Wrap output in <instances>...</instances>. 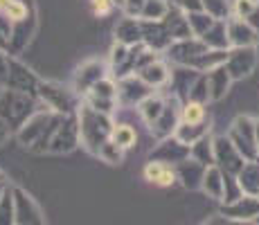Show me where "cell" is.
Wrapping results in <instances>:
<instances>
[{
	"label": "cell",
	"instance_id": "cell-1",
	"mask_svg": "<svg viewBox=\"0 0 259 225\" xmlns=\"http://www.w3.org/2000/svg\"><path fill=\"white\" fill-rule=\"evenodd\" d=\"M63 115L52 113L50 108H36L27 119L18 126L16 140L23 144L25 149H29L32 153H48L50 140H52L54 131H57L59 122Z\"/></svg>",
	"mask_w": 259,
	"mask_h": 225
},
{
	"label": "cell",
	"instance_id": "cell-2",
	"mask_svg": "<svg viewBox=\"0 0 259 225\" xmlns=\"http://www.w3.org/2000/svg\"><path fill=\"white\" fill-rule=\"evenodd\" d=\"M77 124H79V147H83L91 156L97 158L99 149L111 140L113 133V117L102 111H95L86 102L77 108Z\"/></svg>",
	"mask_w": 259,
	"mask_h": 225
},
{
	"label": "cell",
	"instance_id": "cell-3",
	"mask_svg": "<svg viewBox=\"0 0 259 225\" xmlns=\"http://www.w3.org/2000/svg\"><path fill=\"white\" fill-rule=\"evenodd\" d=\"M36 97L41 99V104L46 108H50L52 113H59V115H72L77 113L79 108V95L74 93L72 88H66L57 81H38V88H36Z\"/></svg>",
	"mask_w": 259,
	"mask_h": 225
},
{
	"label": "cell",
	"instance_id": "cell-4",
	"mask_svg": "<svg viewBox=\"0 0 259 225\" xmlns=\"http://www.w3.org/2000/svg\"><path fill=\"white\" fill-rule=\"evenodd\" d=\"M36 108H34V97L25 93H16V90L5 88L0 93V117L18 131V126L29 117Z\"/></svg>",
	"mask_w": 259,
	"mask_h": 225
},
{
	"label": "cell",
	"instance_id": "cell-5",
	"mask_svg": "<svg viewBox=\"0 0 259 225\" xmlns=\"http://www.w3.org/2000/svg\"><path fill=\"white\" fill-rule=\"evenodd\" d=\"M255 128H257V119L248 117V115H239L235 122L230 124V131H228V140L235 144V149L241 153L246 162L259 158Z\"/></svg>",
	"mask_w": 259,
	"mask_h": 225
},
{
	"label": "cell",
	"instance_id": "cell-6",
	"mask_svg": "<svg viewBox=\"0 0 259 225\" xmlns=\"http://www.w3.org/2000/svg\"><path fill=\"white\" fill-rule=\"evenodd\" d=\"M207 52H210V48H207L198 36H192V38H183V41H174L167 48L165 57H167V61L174 63V66H183V68L194 70L196 63L201 61Z\"/></svg>",
	"mask_w": 259,
	"mask_h": 225
},
{
	"label": "cell",
	"instance_id": "cell-7",
	"mask_svg": "<svg viewBox=\"0 0 259 225\" xmlns=\"http://www.w3.org/2000/svg\"><path fill=\"white\" fill-rule=\"evenodd\" d=\"M81 102H86L88 106H93L95 111H102L106 115H113V111L119 106V99H117V79L113 77H106L102 79L99 83L88 90L86 95L81 97Z\"/></svg>",
	"mask_w": 259,
	"mask_h": 225
},
{
	"label": "cell",
	"instance_id": "cell-8",
	"mask_svg": "<svg viewBox=\"0 0 259 225\" xmlns=\"http://www.w3.org/2000/svg\"><path fill=\"white\" fill-rule=\"evenodd\" d=\"M79 147V124H77V113L72 115H63L61 122H59L57 131H54L52 140H50L48 153L54 156H63V153H70Z\"/></svg>",
	"mask_w": 259,
	"mask_h": 225
},
{
	"label": "cell",
	"instance_id": "cell-9",
	"mask_svg": "<svg viewBox=\"0 0 259 225\" xmlns=\"http://www.w3.org/2000/svg\"><path fill=\"white\" fill-rule=\"evenodd\" d=\"M106 77H111V66H106L102 59H88V61H83L81 66L74 70L72 90L79 97H83L95 83H99Z\"/></svg>",
	"mask_w": 259,
	"mask_h": 225
},
{
	"label": "cell",
	"instance_id": "cell-10",
	"mask_svg": "<svg viewBox=\"0 0 259 225\" xmlns=\"http://www.w3.org/2000/svg\"><path fill=\"white\" fill-rule=\"evenodd\" d=\"M41 79L32 72L23 61H18L16 57L9 54V68H7V79H5L3 86L9 90H16V93H25V95H34L38 88Z\"/></svg>",
	"mask_w": 259,
	"mask_h": 225
},
{
	"label": "cell",
	"instance_id": "cell-11",
	"mask_svg": "<svg viewBox=\"0 0 259 225\" xmlns=\"http://www.w3.org/2000/svg\"><path fill=\"white\" fill-rule=\"evenodd\" d=\"M214 164L221 169L226 176H239V171L243 169L246 160L235 149V144L228 140V135L214 138Z\"/></svg>",
	"mask_w": 259,
	"mask_h": 225
},
{
	"label": "cell",
	"instance_id": "cell-12",
	"mask_svg": "<svg viewBox=\"0 0 259 225\" xmlns=\"http://www.w3.org/2000/svg\"><path fill=\"white\" fill-rule=\"evenodd\" d=\"M259 63L257 57V48H230L228 50V59H226V68L230 72L232 81L246 79L255 72Z\"/></svg>",
	"mask_w": 259,
	"mask_h": 225
},
{
	"label": "cell",
	"instance_id": "cell-13",
	"mask_svg": "<svg viewBox=\"0 0 259 225\" xmlns=\"http://www.w3.org/2000/svg\"><path fill=\"white\" fill-rule=\"evenodd\" d=\"M14 207H16V225H48L38 203L18 185H14Z\"/></svg>",
	"mask_w": 259,
	"mask_h": 225
},
{
	"label": "cell",
	"instance_id": "cell-14",
	"mask_svg": "<svg viewBox=\"0 0 259 225\" xmlns=\"http://www.w3.org/2000/svg\"><path fill=\"white\" fill-rule=\"evenodd\" d=\"M181 108H183V102L176 97V95H167V104H165V111L158 117V122L153 124L149 131L156 140H165V138H171L176 133L178 124H181Z\"/></svg>",
	"mask_w": 259,
	"mask_h": 225
},
{
	"label": "cell",
	"instance_id": "cell-15",
	"mask_svg": "<svg viewBox=\"0 0 259 225\" xmlns=\"http://www.w3.org/2000/svg\"><path fill=\"white\" fill-rule=\"evenodd\" d=\"M151 93H156L149 83H144L138 74H126L117 79V99L119 106H138L142 99H147Z\"/></svg>",
	"mask_w": 259,
	"mask_h": 225
},
{
	"label": "cell",
	"instance_id": "cell-16",
	"mask_svg": "<svg viewBox=\"0 0 259 225\" xmlns=\"http://www.w3.org/2000/svg\"><path fill=\"white\" fill-rule=\"evenodd\" d=\"M219 212L230 221H257L259 216V198L250 196V194H241L235 201L221 205Z\"/></svg>",
	"mask_w": 259,
	"mask_h": 225
},
{
	"label": "cell",
	"instance_id": "cell-17",
	"mask_svg": "<svg viewBox=\"0 0 259 225\" xmlns=\"http://www.w3.org/2000/svg\"><path fill=\"white\" fill-rule=\"evenodd\" d=\"M185 158H189V147L187 144H183L176 135L165 138V140H158L156 149H153L151 156H149V160L167 162V164H174V167H176L178 162H183Z\"/></svg>",
	"mask_w": 259,
	"mask_h": 225
},
{
	"label": "cell",
	"instance_id": "cell-18",
	"mask_svg": "<svg viewBox=\"0 0 259 225\" xmlns=\"http://www.w3.org/2000/svg\"><path fill=\"white\" fill-rule=\"evenodd\" d=\"M226 29H228V41H230V48H257L259 34L250 27V25H248L246 18L230 16L226 21Z\"/></svg>",
	"mask_w": 259,
	"mask_h": 225
},
{
	"label": "cell",
	"instance_id": "cell-19",
	"mask_svg": "<svg viewBox=\"0 0 259 225\" xmlns=\"http://www.w3.org/2000/svg\"><path fill=\"white\" fill-rule=\"evenodd\" d=\"M142 178L147 180L149 185L160 187V189H167V187L178 185L176 167H174V164H167V162H158V160H149V162L144 164Z\"/></svg>",
	"mask_w": 259,
	"mask_h": 225
},
{
	"label": "cell",
	"instance_id": "cell-20",
	"mask_svg": "<svg viewBox=\"0 0 259 225\" xmlns=\"http://www.w3.org/2000/svg\"><path fill=\"white\" fill-rule=\"evenodd\" d=\"M205 164L196 162L194 158H185L183 162L176 164V176H178V185H183L189 192H196L201 189L203 176H205Z\"/></svg>",
	"mask_w": 259,
	"mask_h": 225
},
{
	"label": "cell",
	"instance_id": "cell-21",
	"mask_svg": "<svg viewBox=\"0 0 259 225\" xmlns=\"http://www.w3.org/2000/svg\"><path fill=\"white\" fill-rule=\"evenodd\" d=\"M136 74L142 79L144 83H149L153 90L165 88V86H169V81H171V70H169L165 59H160V57H158L156 61L147 63L144 68H140Z\"/></svg>",
	"mask_w": 259,
	"mask_h": 225
},
{
	"label": "cell",
	"instance_id": "cell-22",
	"mask_svg": "<svg viewBox=\"0 0 259 225\" xmlns=\"http://www.w3.org/2000/svg\"><path fill=\"white\" fill-rule=\"evenodd\" d=\"M201 192L205 194L207 198L217 203H223L226 198V176L223 171L217 167V164H210L205 169V176H203V183H201Z\"/></svg>",
	"mask_w": 259,
	"mask_h": 225
},
{
	"label": "cell",
	"instance_id": "cell-23",
	"mask_svg": "<svg viewBox=\"0 0 259 225\" xmlns=\"http://www.w3.org/2000/svg\"><path fill=\"white\" fill-rule=\"evenodd\" d=\"M169 29V34H171L174 41H183V38H192V27H189V21H187V14L183 12L181 7H178L176 3H171V7H169L167 16L162 18Z\"/></svg>",
	"mask_w": 259,
	"mask_h": 225
},
{
	"label": "cell",
	"instance_id": "cell-24",
	"mask_svg": "<svg viewBox=\"0 0 259 225\" xmlns=\"http://www.w3.org/2000/svg\"><path fill=\"white\" fill-rule=\"evenodd\" d=\"M205 79H207V88H210V102H221L232 86V77L226 66H219L210 70V72H205Z\"/></svg>",
	"mask_w": 259,
	"mask_h": 225
},
{
	"label": "cell",
	"instance_id": "cell-25",
	"mask_svg": "<svg viewBox=\"0 0 259 225\" xmlns=\"http://www.w3.org/2000/svg\"><path fill=\"white\" fill-rule=\"evenodd\" d=\"M165 104H167V95H160L156 90V93H151L147 99H142L136 108H138V113H140L142 122L151 128L153 124L158 122V117L162 115V111H165Z\"/></svg>",
	"mask_w": 259,
	"mask_h": 225
},
{
	"label": "cell",
	"instance_id": "cell-26",
	"mask_svg": "<svg viewBox=\"0 0 259 225\" xmlns=\"http://www.w3.org/2000/svg\"><path fill=\"white\" fill-rule=\"evenodd\" d=\"M115 41L124 45H138L142 43V21L133 16L119 18L115 25Z\"/></svg>",
	"mask_w": 259,
	"mask_h": 225
},
{
	"label": "cell",
	"instance_id": "cell-27",
	"mask_svg": "<svg viewBox=\"0 0 259 225\" xmlns=\"http://www.w3.org/2000/svg\"><path fill=\"white\" fill-rule=\"evenodd\" d=\"M239 187H241L243 194H250V196L259 198V158L255 160H248L243 164V169L239 171Z\"/></svg>",
	"mask_w": 259,
	"mask_h": 225
},
{
	"label": "cell",
	"instance_id": "cell-28",
	"mask_svg": "<svg viewBox=\"0 0 259 225\" xmlns=\"http://www.w3.org/2000/svg\"><path fill=\"white\" fill-rule=\"evenodd\" d=\"M207 104H201V102H183V108H181V124H189V126H201V124L210 122L207 119Z\"/></svg>",
	"mask_w": 259,
	"mask_h": 225
},
{
	"label": "cell",
	"instance_id": "cell-29",
	"mask_svg": "<svg viewBox=\"0 0 259 225\" xmlns=\"http://www.w3.org/2000/svg\"><path fill=\"white\" fill-rule=\"evenodd\" d=\"M201 41L207 45L210 50H230V41H228V29H226V21H217L201 36Z\"/></svg>",
	"mask_w": 259,
	"mask_h": 225
},
{
	"label": "cell",
	"instance_id": "cell-30",
	"mask_svg": "<svg viewBox=\"0 0 259 225\" xmlns=\"http://www.w3.org/2000/svg\"><path fill=\"white\" fill-rule=\"evenodd\" d=\"M189 158H194L196 162L205 164V167L214 164V138H212L210 133L189 147Z\"/></svg>",
	"mask_w": 259,
	"mask_h": 225
},
{
	"label": "cell",
	"instance_id": "cell-31",
	"mask_svg": "<svg viewBox=\"0 0 259 225\" xmlns=\"http://www.w3.org/2000/svg\"><path fill=\"white\" fill-rule=\"evenodd\" d=\"M111 140L117 144L122 151H128V149L136 147L138 142V133L131 124H113V133H111Z\"/></svg>",
	"mask_w": 259,
	"mask_h": 225
},
{
	"label": "cell",
	"instance_id": "cell-32",
	"mask_svg": "<svg viewBox=\"0 0 259 225\" xmlns=\"http://www.w3.org/2000/svg\"><path fill=\"white\" fill-rule=\"evenodd\" d=\"M210 133V122L201 124V126H189V124H178L176 128V138L181 140L183 144H187V147H192L194 142H198L201 138H205V135Z\"/></svg>",
	"mask_w": 259,
	"mask_h": 225
},
{
	"label": "cell",
	"instance_id": "cell-33",
	"mask_svg": "<svg viewBox=\"0 0 259 225\" xmlns=\"http://www.w3.org/2000/svg\"><path fill=\"white\" fill-rule=\"evenodd\" d=\"M185 14H187V12H185ZM187 21H189V27H192V34L201 38L203 34H205L207 29H210L212 25L217 23V18L210 16L207 12H189V14H187Z\"/></svg>",
	"mask_w": 259,
	"mask_h": 225
},
{
	"label": "cell",
	"instance_id": "cell-34",
	"mask_svg": "<svg viewBox=\"0 0 259 225\" xmlns=\"http://www.w3.org/2000/svg\"><path fill=\"white\" fill-rule=\"evenodd\" d=\"M169 7H171L169 0H147L140 14V21H162L167 16Z\"/></svg>",
	"mask_w": 259,
	"mask_h": 225
},
{
	"label": "cell",
	"instance_id": "cell-35",
	"mask_svg": "<svg viewBox=\"0 0 259 225\" xmlns=\"http://www.w3.org/2000/svg\"><path fill=\"white\" fill-rule=\"evenodd\" d=\"M203 12H207L217 21H228L232 14V0H201Z\"/></svg>",
	"mask_w": 259,
	"mask_h": 225
},
{
	"label": "cell",
	"instance_id": "cell-36",
	"mask_svg": "<svg viewBox=\"0 0 259 225\" xmlns=\"http://www.w3.org/2000/svg\"><path fill=\"white\" fill-rule=\"evenodd\" d=\"M0 225H16V207H14V185L0 198Z\"/></svg>",
	"mask_w": 259,
	"mask_h": 225
},
{
	"label": "cell",
	"instance_id": "cell-37",
	"mask_svg": "<svg viewBox=\"0 0 259 225\" xmlns=\"http://www.w3.org/2000/svg\"><path fill=\"white\" fill-rule=\"evenodd\" d=\"M124 153H126V151H122V149H119L117 144L113 142V140H108V142L104 144L102 149H99L97 158L104 160L106 164H122L124 162Z\"/></svg>",
	"mask_w": 259,
	"mask_h": 225
},
{
	"label": "cell",
	"instance_id": "cell-38",
	"mask_svg": "<svg viewBox=\"0 0 259 225\" xmlns=\"http://www.w3.org/2000/svg\"><path fill=\"white\" fill-rule=\"evenodd\" d=\"M192 102H201V104H210V88H207V79L205 74H201V77L194 81L192 90H189V97Z\"/></svg>",
	"mask_w": 259,
	"mask_h": 225
},
{
	"label": "cell",
	"instance_id": "cell-39",
	"mask_svg": "<svg viewBox=\"0 0 259 225\" xmlns=\"http://www.w3.org/2000/svg\"><path fill=\"white\" fill-rule=\"evenodd\" d=\"M117 7V0H91V12L95 18H108Z\"/></svg>",
	"mask_w": 259,
	"mask_h": 225
},
{
	"label": "cell",
	"instance_id": "cell-40",
	"mask_svg": "<svg viewBox=\"0 0 259 225\" xmlns=\"http://www.w3.org/2000/svg\"><path fill=\"white\" fill-rule=\"evenodd\" d=\"M259 0H232V14L230 16H237V18H248L250 12L257 7Z\"/></svg>",
	"mask_w": 259,
	"mask_h": 225
},
{
	"label": "cell",
	"instance_id": "cell-41",
	"mask_svg": "<svg viewBox=\"0 0 259 225\" xmlns=\"http://www.w3.org/2000/svg\"><path fill=\"white\" fill-rule=\"evenodd\" d=\"M144 5L147 0H122V9H124V16H133V18H140Z\"/></svg>",
	"mask_w": 259,
	"mask_h": 225
},
{
	"label": "cell",
	"instance_id": "cell-42",
	"mask_svg": "<svg viewBox=\"0 0 259 225\" xmlns=\"http://www.w3.org/2000/svg\"><path fill=\"white\" fill-rule=\"evenodd\" d=\"M9 38H12V23L0 16V50H9Z\"/></svg>",
	"mask_w": 259,
	"mask_h": 225
},
{
	"label": "cell",
	"instance_id": "cell-43",
	"mask_svg": "<svg viewBox=\"0 0 259 225\" xmlns=\"http://www.w3.org/2000/svg\"><path fill=\"white\" fill-rule=\"evenodd\" d=\"M7 68H9V54L7 50H0V83H5V79H7Z\"/></svg>",
	"mask_w": 259,
	"mask_h": 225
},
{
	"label": "cell",
	"instance_id": "cell-44",
	"mask_svg": "<svg viewBox=\"0 0 259 225\" xmlns=\"http://www.w3.org/2000/svg\"><path fill=\"white\" fill-rule=\"evenodd\" d=\"M12 133H14V128L9 126V124L5 122L3 117H0V144H5V142H7V140L12 138Z\"/></svg>",
	"mask_w": 259,
	"mask_h": 225
},
{
	"label": "cell",
	"instance_id": "cell-45",
	"mask_svg": "<svg viewBox=\"0 0 259 225\" xmlns=\"http://www.w3.org/2000/svg\"><path fill=\"white\" fill-rule=\"evenodd\" d=\"M201 225H230V218H226L221 212H219V214H214V216H210L205 223H201Z\"/></svg>",
	"mask_w": 259,
	"mask_h": 225
},
{
	"label": "cell",
	"instance_id": "cell-46",
	"mask_svg": "<svg viewBox=\"0 0 259 225\" xmlns=\"http://www.w3.org/2000/svg\"><path fill=\"white\" fill-rule=\"evenodd\" d=\"M246 21H248V25H250V27H252V29H255V32L259 34V3H257V7L250 12V16H248Z\"/></svg>",
	"mask_w": 259,
	"mask_h": 225
},
{
	"label": "cell",
	"instance_id": "cell-47",
	"mask_svg": "<svg viewBox=\"0 0 259 225\" xmlns=\"http://www.w3.org/2000/svg\"><path fill=\"white\" fill-rule=\"evenodd\" d=\"M12 189V183L7 180V176H5V171H0V198L5 196V194Z\"/></svg>",
	"mask_w": 259,
	"mask_h": 225
},
{
	"label": "cell",
	"instance_id": "cell-48",
	"mask_svg": "<svg viewBox=\"0 0 259 225\" xmlns=\"http://www.w3.org/2000/svg\"><path fill=\"white\" fill-rule=\"evenodd\" d=\"M12 3H14V0H0V16H3V18H5V12L9 9V5H12Z\"/></svg>",
	"mask_w": 259,
	"mask_h": 225
},
{
	"label": "cell",
	"instance_id": "cell-49",
	"mask_svg": "<svg viewBox=\"0 0 259 225\" xmlns=\"http://www.w3.org/2000/svg\"><path fill=\"white\" fill-rule=\"evenodd\" d=\"M230 225H257V221H230Z\"/></svg>",
	"mask_w": 259,
	"mask_h": 225
},
{
	"label": "cell",
	"instance_id": "cell-50",
	"mask_svg": "<svg viewBox=\"0 0 259 225\" xmlns=\"http://www.w3.org/2000/svg\"><path fill=\"white\" fill-rule=\"evenodd\" d=\"M255 133H257V151H259V119H257V128H255Z\"/></svg>",
	"mask_w": 259,
	"mask_h": 225
},
{
	"label": "cell",
	"instance_id": "cell-51",
	"mask_svg": "<svg viewBox=\"0 0 259 225\" xmlns=\"http://www.w3.org/2000/svg\"><path fill=\"white\" fill-rule=\"evenodd\" d=\"M257 225H259V216H257Z\"/></svg>",
	"mask_w": 259,
	"mask_h": 225
}]
</instances>
